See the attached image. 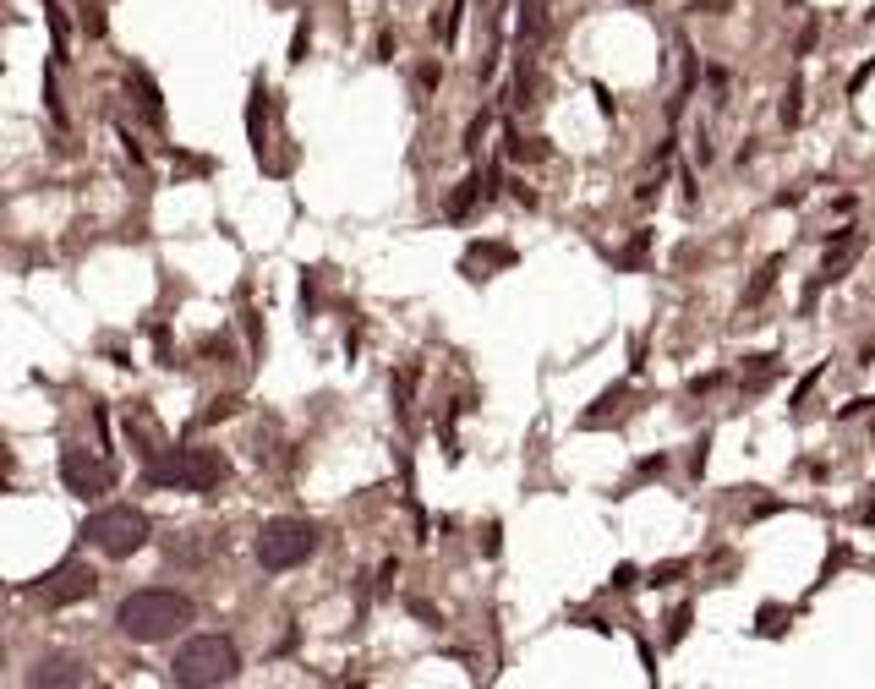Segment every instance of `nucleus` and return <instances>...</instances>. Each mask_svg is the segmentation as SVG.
Returning a JSON list of instances; mask_svg holds the SVG:
<instances>
[{
    "label": "nucleus",
    "mask_w": 875,
    "mask_h": 689,
    "mask_svg": "<svg viewBox=\"0 0 875 689\" xmlns=\"http://www.w3.org/2000/svg\"><path fill=\"white\" fill-rule=\"evenodd\" d=\"M115 624H121L126 640L154 646V640H170L181 624H192V602L181 591H132V597L115 607Z\"/></svg>",
    "instance_id": "nucleus-1"
},
{
    "label": "nucleus",
    "mask_w": 875,
    "mask_h": 689,
    "mask_svg": "<svg viewBox=\"0 0 875 689\" xmlns=\"http://www.w3.org/2000/svg\"><path fill=\"white\" fill-rule=\"evenodd\" d=\"M230 476L225 454L219 449H165V460H148V482L154 487H181V493H214L219 482Z\"/></svg>",
    "instance_id": "nucleus-2"
},
{
    "label": "nucleus",
    "mask_w": 875,
    "mask_h": 689,
    "mask_svg": "<svg viewBox=\"0 0 875 689\" xmlns=\"http://www.w3.org/2000/svg\"><path fill=\"white\" fill-rule=\"evenodd\" d=\"M236 673H241V657H236V646H230L225 635H197V640H186V646L175 651V662H170V679L186 684V689L230 684Z\"/></svg>",
    "instance_id": "nucleus-3"
},
{
    "label": "nucleus",
    "mask_w": 875,
    "mask_h": 689,
    "mask_svg": "<svg viewBox=\"0 0 875 689\" xmlns=\"http://www.w3.org/2000/svg\"><path fill=\"white\" fill-rule=\"evenodd\" d=\"M148 515L143 509H132V504H115V509H99V515H88L83 525V536L99 553H110V558H132V553H143L148 547Z\"/></svg>",
    "instance_id": "nucleus-4"
},
{
    "label": "nucleus",
    "mask_w": 875,
    "mask_h": 689,
    "mask_svg": "<svg viewBox=\"0 0 875 689\" xmlns=\"http://www.w3.org/2000/svg\"><path fill=\"white\" fill-rule=\"evenodd\" d=\"M318 553V531L307 520H268L258 531V564L263 569H296Z\"/></svg>",
    "instance_id": "nucleus-5"
},
{
    "label": "nucleus",
    "mask_w": 875,
    "mask_h": 689,
    "mask_svg": "<svg viewBox=\"0 0 875 689\" xmlns=\"http://www.w3.org/2000/svg\"><path fill=\"white\" fill-rule=\"evenodd\" d=\"M93 591H99V575H93L88 564H61V569H50V575L33 586V597H39L44 607H72V602H88Z\"/></svg>",
    "instance_id": "nucleus-6"
},
{
    "label": "nucleus",
    "mask_w": 875,
    "mask_h": 689,
    "mask_svg": "<svg viewBox=\"0 0 875 689\" xmlns=\"http://www.w3.org/2000/svg\"><path fill=\"white\" fill-rule=\"evenodd\" d=\"M61 482L72 487L77 498H93V493H110L115 487V471L88 449H61Z\"/></svg>",
    "instance_id": "nucleus-7"
},
{
    "label": "nucleus",
    "mask_w": 875,
    "mask_h": 689,
    "mask_svg": "<svg viewBox=\"0 0 875 689\" xmlns=\"http://www.w3.org/2000/svg\"><path fill=\"white\" fill-rule=\"evenodd\" d=\"M247 132H252V148H258V165H268V170H285V165H279V159H274V93H268L263 83L252 88Z\"/></svg>",
    "instance_id": "nucleus-8"
},
{
    "label": "nucleus",
    "mask_w": 875,
    "mask_h": 689,
    "mask_svg": "<svg viewBox=\"0 0 875 689\" xmlns=\"http://www.w3.org/2000/svg\"><path fill=\"white\" fill-rule=\"evenodd\" d=\"M859 252H865V236H859V230H843V236H837V247H826V263H821V274H815V285H810V296H804V307H810V301L821 296L826 285H837V279H843L848 268L859 263Z\"/></svg>",
    "instance_id": "nucleus-9"
},
{
    "label": "nucleus",
    "mask_w": 875,
    "mask_h": 689,
    "mask_svg": "<svg viewBox=\"0 0 875 689\" xmlns=\"http://www.w3.org/2000/svg\"><path fill=\"white\" fill-rule=\"evenodd\" d=\"M33 684H88V668L72 662V657H55V662H39Z\"/></svg>",
    "instance_id": "nucleus-10"
},
{
    "label": "nucleus",
    "mask_w": 875,
    "mask_h": 689,
    "mask_svg": "<svg viewBox=\"0 0 875 689\" xmlns=\"http://www.w3.org/2000/svg\"><path fill=\"white\" fill-rule=\"evenodd\" d=\"M493 181H498V175H487V181H482V175H471V181H465L460 192L449 197V219H465V214H471V203H476V197H493Z\"/></svg>",
    "instance_id": "nucleus-11"
},
{
    "label": "nucleus",
    "mask_w": 875,
    "mask_h": 689,
    "mask_svg": "<svg viewBox=\"0 0 875 689\" xmlns=\"http://www.w3.org/2000/svg\"><path fill=\"white\" fill-rule=\"evenodd\" d=\"M126 88H132L137 93V104H143V115H148V121H165V104H159V88L154 83H148V72H126Z\"/></svg>",
    "instance_id": "nucleus-12"
},
{
    "label": "nucleus",
    "mask_w": 875,
    "mask_h": 689,
    "mask_svg": "<svg viewBox=\"0 0 875 689\" xmlns=\"http://www.w3.org/2000/svg\"><path fill=\"white\" fill-rule=\"evenodd\" d=\"M542 33H547V6L542 0H520V39L536 44Z\"/></svg>",
    "instance_id": "nucleus-13"
},
{
    "label": "nucleus",
    "mask_w": 875,
    "mask_h": 689,
    "mask_svg": "<svg viewBox=\"0 0 875 689\" xmlns=\"http://www.w3.org/2000/svg\"><path fill=\"white\" fill-rule=\"evenodd\" d=\"M777 274H783V258H772V263H766V268H761V274H755V285H750V290H744V307H761V301H766V296H772V285H777Z\"/></svg>",
    "instance_id": "nucleus-14"
},
{
    "label": "nucleus",
    "mask_w": 875,
    "mask_h": 689,
    "mask_svg": "<svg viewBox=\"0 0 875 689\" xmlns=\"http://www.w3.org/2000/svg\"><path fill=\"white\" fill-rule=\"evenodd\" d=\"M624 383H618V389H608V394H602V400H597V411H591L586 416V427H602V422H608V416H618V405H624Z\"/></svg>",
    "instance_id": "nucleus-15"
},
{
    "label": "nucleus",
    "mask_w": 875,
    "mask_h": 689,
    "mask_svg": "<svg viewBox=\"0 0 875 689\" xmlns=\"http://www.w3.org/2000/svg\"><path fill=\"white\" fill-rule=\"evenodd\" d=\"M493 263H515V252L509 247H476L471 258H465V268H493Z\"/></svg>",
    "instance_id": "nucleus-16"
},
{
    "label": "nucleus",
    "mask_w": 875,
    "mask_h": 689,
    "mask_svg": "<svg viewBox=\"0 0 875 689\" xmlns=\"http://www.w3.org/2000/svg\"><path fill=\"white\" fill-rule=\"evenodd\" d=\"M799 99H804V83L793 77L788 93H783V126H799Z\"/></svg>",
    "instance_id": "nucleus-17"
},
{
    "label": "nucleus",
    "mask_w": 875,
    "mask_h": 689,
    "mask_svg": "<svg viewBox=\"0 0 875 689\" xmlns=\"http://www.w3.org/2000/svg\"><path fill=\"white\" fill-rule=\"evenodd\" d=\"M504 143H509V159H542V154H547V148H542V143H525V137H520V132H509V137H504Z\"/></svg>",
    "instance_id": "nucleus-18"
},
{
    "label": "nucleus",
    "mask_w": 875,
    "mask_h": 689,
    "mask_svg": "<svg viewBox=\"0 0 875 689\" xmlns=\"http://www.w3.org/2000/svg\"><path fill=\"white\" fill-rule=\"evenodd\" d=\"M44 17H50V28H55V50H66V17H61L55 0H44Z\"/></svg>",
    "instance_id": "nucleus-19"
},
{
    "label": "nucleus",
    "mask_w": 875,
    "mask_h": 689,
    "mask_svg": "<svg viewBox=\"0 0 875 689\" xmlns=\"http://www.w3.org/2000/svg\"><path fill=\"white\" fill-rule=\"evenodd\" d=\"M307 22H301V28H296V39H290V61H307Z\"/></svg>",
    "instance_id": "nucleus-20"
},
{
    "label": "nucleus",
    "mask_w": 875,
    "mask_h": 689,
    "mask_svg": "<svg viewBox=\"0 0 875 689\" xmlns=\"http://www.w3.org/2000/svg\"><path fill=\"white\" fill-rule=\"evenodd\" d=\"M230 411H236V400H214V405H208V411H203V422H225Z\"/></svg>",
    "instance_id": "nucleus-21"
},
{
    "label": "nucleus",
    "mask_w": 875,
    "mask_h": 689,
    "mask_svg": "<svg viewBox=\"0 0 875 689\" xmlns=\"http://www.w3.org/2000/svg\"><path fill=\"white\" fill-rule=\"evenodd\" d=\"M613 586H618V591H629V586H635V569L618 564V569H613Z\"/></svg>",
    "instance_id": "nucleus-22"
},
{
    "label": "nucleus",
    "mask_w": 875,
    "mask_h": 689,
    "mask_svg": "<svg viewBox=\"0 0 875 689\" xmlns=\"http://www.w3.org/2000/svg\"><path fill=\"white\" fill-rule=\"evenodd\" d=\"M684 629H690V607H679V613H673V629H668V635H673V640H679V635H684Z\"/></svg>",
    "instance_id": "nucleus-23"
},
{
    "label": "nucleus",
    "mask_w": 875,
    "mask_h": 689,
    "mask_svg": "<svg viewBox=\"0 0 875 689\" xmlns=\"http://www.w3.org/2000/svg\"><path fill=\"white\" fill-rule=\"evenodd\" d=\"M690 11H728V0H690Z\"/></svg>",
    "instance_id": "nucleus-24"
},
{
    "label": "nucleus",
    "mask_w": 875,
    "mask_h": 689,
    "mask_svg": "<svg viewBox=\"0 0 875 689\" xmlns=\"http://www.w3.org/2000/svg\"><path fill=\"white\" fill-rule=\"evenodd\" d=\"M865 520H875V498H870V504H865Z\"/></svg>",
    "instance_id": "nucleus-25"
}]
</instances>
